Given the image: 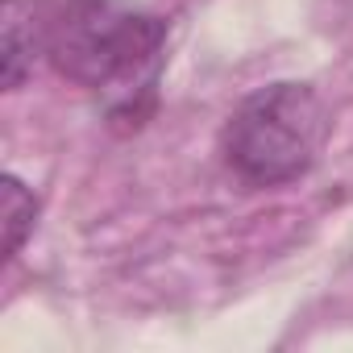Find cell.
I'll use <instances>...</instances> for the list:
<instances>
[{
    "mask_svg": "<svg viewBox=\"0 0 353 353\" xmlns=\"http://www.w3.org/2000/svg\"><path fill=\"white\" fill-rule=\"evenodd\" d=\"M34 216H38V200L34 192L17 179V174H9L5 179V258L21 254L30 229H34Z\"/></svg>",
    "mask_w": 353,
    "mask_h": 353,
    "instance_id": "4",
    "label": "cell"
},
{
    "mask_svg": "<svg viewBox=\"0 0 353 353\" xmlns=\"http://www.w3.org/2000/svg\"><path fill=\"white\" fill-rule=\"evenodd\" d=\"M166 50V21L125 0H67L50 17L46 54L63 79L108 96L112 117H145Z\"/></svg>",
    "mask_w": 353,
    "mask_h": 353,
    "instance_id": "1",
    "label": "cell"
},
{
    "mask_svg": "<svg viewBox=\"0 0 353 353\" xmlns=\"http://www.w3.org/2000/svg\"><path fill=\"white\" fill-rule=\"evenodd\" d=\"M50 21H42L38 0H5V88H21L34 71L38 50H46Z\"/></svg>",
    "mask_w": 353,
    "mask_h": 353,
    "instance_id": "3",
    "label": "cell"
},
{
    "mask_svg": "<svg viewBox=\"0 0 353 353\" xmlns=\"http://www.w3.org/2000/svg\"><path fill=\"white\" fill-rule=\"evenodd\" d=\"M328 137V112L307 83H270L229 117L221 154L250 188H283L312 170Z\"/></svg>",
    "mask_w": 353,
    "mask_h": 353,
    "instance_id": "2",
    "label": "cell"
}]
</instances>
